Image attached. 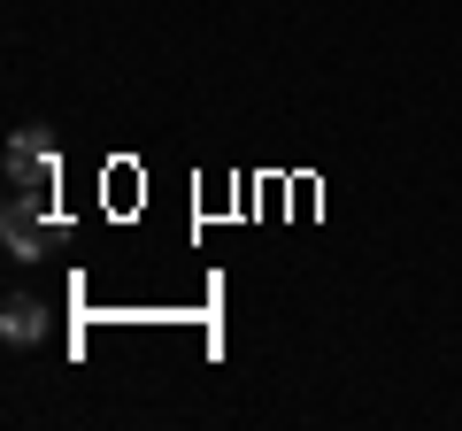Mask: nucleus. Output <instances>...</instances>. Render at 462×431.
I'll return each mask as SVG.
<instances>
[{"instance_id":"obj_1","label":"nucleus","mask_w":462,"mask_h":431,"mask_svg":"<svg viewBox=\"0 0 462 431\" xmlns=\"http://www.w3.org/2000/svg\"><path fill=\"white\" fill-rule=\"evenodd\" d=\"M54 239H62V224H54L47 193H8V208H0V247L16 254V262H47Z\"/></svg>"},{"instance_id":"obj_2","label":"nucleus","mask_w":462,"mask_h":431,"mask_svg":"<svg viewBox=\"0 0 462 431\" xmlns=\"http://www.w3.org/2000/svg\"><path fill=\"white\" fill-rule=\"evenodd\" d=\"M54 178H62V154H54L47 132L8 139V193H54Z\"/></svg>"},{"instance_id":"obj_3","label":"nucleus","mask_w":462,"mask_h":431,"mask_svg":"<svg viewBox=\"0 0 462 431\" xmlns=\"http://www.w3.org/2000/svg\"><path fill=\"white\" fill-rule=\"evenodd\" d=\"M0 332L16 339V347L47 339V300H32V293H8V300H0Z\"/></svg>"}]
</instances>
